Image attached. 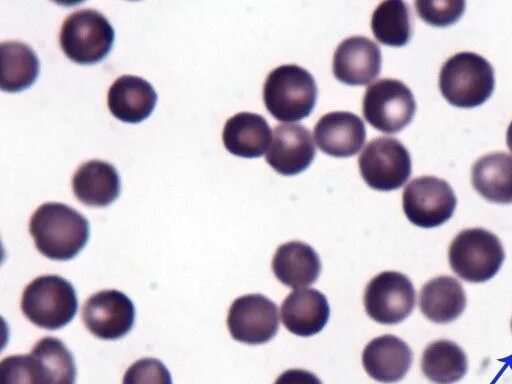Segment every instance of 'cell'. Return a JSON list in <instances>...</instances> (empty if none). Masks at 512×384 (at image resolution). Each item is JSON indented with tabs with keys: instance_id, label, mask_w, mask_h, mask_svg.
<instances>
[{
	"instance_id": "484cf974",
	"label": "cell",
	"mask_w": 512,
	"mask_h": 384,
	"mask_svg": "<svg viewBox=\"0 0 512 384\" xmlns=\"http://www.w3.org/2000/svg\"><path fill=\"white\" fill-rule=\"evenodd\" d=\"M30 354L37 363L42 384H75V360L60 339L44 337L35 344Z\"/></svg>"
},
{
	"instance_id": "9c48e42d",
	"label": "cell",
	"mask_w": 512,
	"mask_h": 384,
	"mask_svg": "<svg viewBox=\"0 0 512 384\" xmlns=\"http://www.w3.org/2000/svg\"><path fill=\"white\" fill-rule=\"evenodd\" d=\"M403 211L408 220L422 228L437 227L453 215L457 199L449 183L434 176L410 181L402 195Z\"/></svg>"
},
{
	"instance_id": "5b68a950",
	"label": "cell",
	"mask_w": 512,
	"mask_h": 384,
	"mask_svg": "<svg viewBox=\"0 0 512 384\" xmlns=\"http://www.w3.org/2000/svg\"><path fill=\"white\" fill-rule=\"evenodd\" d=\"M452 271L461 279L480 283L493 278L505 258L499 238L483 228L462 230L448 252Z\"/></svg>"
},
{
	"instance_id": "7c38bea8",
	"label": "cell",
	"mask_w": 512,
	"mask_h": 384,
	"mask_svg": "<svg viewBox=\"0 0 512 384\" xmlns=\"http://www.w3.org/2000/svg\"><path fill=\"white\" fill-rule=\"evenodd\" d=\"M82 320L87 330L103 340H116L133 327L135 307L131 299L115 289L91 295L82 308Z\"/></svg>"
},
{
	"instance_id": "7a4b0ae2",
	"label": "cell",
	"mask_w": 512,
	"mask_h": 384,
	"mask_svg": "<svg viewBox=\"0 0 512 384\" xmlns=\"http://www.w3.org/2000/svg\"><path fill=\"white\" fill-rule=\"evenodd\" d=\"M317 93L311 73L295 64L276 67L263 85L266 109L282 122H295L307 117L315 106Z\"/></svg>"
},
{
	"instance_id": "ba28073f",
	"label": "cell",
	"mask_w": 512,
	"mask_h": 384,
	"mask_svg": "<svg viewBox=\"0 0 512 384\" xmlns=\"http://www.w3.org/2000/svg\"><path fill=\"white\" fill-rule=\"evenodd\" d=\"M358 165L366 184L378 191L402 187L411 174V158L396 138L381 136L371 140L361 152Z\"/></svg>"
},
{
	"instance_id": "d6986e66",
	"label": "cell",
	"mask_w": 512,
	"mask_h": 384,
	"mask_svg": "<svg viewBox=\"0 0 512 384\" xmlns=\"http://www.w3.org/2000/svg\"><path fill=\"white\" fill-rule=\"evenodd\" d=\"M75 197L87 206L104 207L120 194V177L116 168L103 160L92 159L81 164L72 178Z\"/></svg>"
},
{
	"instance_id": "f546056e",
	"label": "cell",
	"mask_w": 512,
	"mask_h": 384,
	"mask_svg": "<svg viewBox=\"0 0 512 384\" xmlns=\"http://www.w3.org/2000/svg\"><path fill=\"white\" fill-rule=\"evenodd\" d=\"M122 384H173L167 367L156 358H142L125 372Z\"/></svg>"
},
{
	"instance_id": "603a6c76",
	"label": "cell",
	"mask_w": 512,
	"mask_h": 384,
	"mask_svg": "<svg viewBox=\"0 0 512 384\" xmlns=\"http://www.w3.org/2000/svg\"><path fill=\"white\" fill-rule=\"evenodd\" d=\"M474 189L486 200L512 203V156L496 152L482 156L472 167Z\"/></svg>"
},
{
	"instance_id": "e0dca14e",
	"label": "cell",
	"mask_w": 512,
	"mask_h": 384,
	"mask_svg": "<svg viewBox=\"0 0 512 384\" xmlns=\"http://www.w3.org/2000/svg\"><path fill=\"white\" fill-rule=\"evenodd\" d=\"M281 321L291 333L308 337L326 325L330 308L324 294L312 288L295 290L281 305Z\"/></svg>"
},
{
	"instance_id": "cb8c5ba5",
	"label": "cell",
	"mask_w": 512,
	"mask_h": 384,
	"mask_svg": "<svg viewBox=\"0 0 512 384\" xmlns=\"http://www.w3.org/2000/svg\"><path fill=\"white\" fill-rule=\"evenodd\" d=\"M467 356L453 341L440 339L431 342L423 351L421 370L436 384H453L467 373Z\"/></svg>"
},
{
	"instance_id": "52a82bcc",
	"label": "cell",
	"mask_w": 512,
	"mask_h": 384,
	"mask_svg": "<svg viewBox=\"0 0 512 384\" xmlns=\"http://www.w3.org/2000/svg\"><path fill=\"white\" fill-rule=\"evenodd\" d=\"M416 102L403 82L392 78L377 80L368 86L362 101L366 121L384 133H397L413 119Z\"/></svg>"
},
{
	"instance_id": "8fae6325",
	"label": "cell",
	"mask_w": 512,
	"mask_h": 384,
	"mask_svg": "<svg viewBox=\"0 0 512 384\" xmlns=\"http://www.w3.org/2000/svg\"><path fill=\"white\" fill-rule=\"evenodd\" d=\"M227 326L236 341L258 345L271 340L279 328L277 305L262 294H247L233 301Z\"/></svg>"
},
{
	"instance_id": "ac0fdd59",
	"label": "cell",
	"mask_w": 512,
	"mask_h": 384,
	"mask_svg": "<svg viewBox=\"0 0 512 384\" xmlns=\"http://www.w3.org/2000/svg\"><path fill=\"white\" fill-rule=\"evenodd\" d=\"M157 93L144 78L122 75L109 87L107 104L110 112L119 120L137 123L146 119L154 110Z\"/></svg>"
},
{
	"instance_id": "f1b7e54d",
	"label": "cell",
	"mask_w": 512,
	"mask_h": 384,
	"mask_svg": "<svg viewBox=\"0 0 512 384\" xmlns=\"http://www.w3.org/2000/svg\"><path fill=\"white\" fill-rule=\"evenodd\" d=\"M419 17L430 25L444 27L458 21L465 10V1H415Z\"/></svg>"
},
{
	"instance_id": "4fadbf2b",
	"label": "cell",
	"mask_w": 512,
	"mask_h": 384,
	"mask_svg": "<svg viewBox=\"0 0 512 384\" xmlns=\"http://www.w3.org/2000/svg\"><path fill=\"white\" fill-rule=\"evenodd\" d=\"M381 50L365 36L344 39L333 56V74L347 85H366L373 81L381 70Z\"/></svg>"
},
{
	"instance_id": "30bf717a",
	"label": "cell",
	"mask_w": 512,
	"mask_h": 384,
	"mask_svg": "<svg viewBox=\"0 0 512 384\" xmlns=\"http://www.w3.org/2000/svg\"><path fill=\"white\" fill-rule=\"evenodd\" d=\"M370 318L381 324H397L406 319L416 303L410 279L396 271H384L370 280L363 297Z\"/></svg>"
},
{
	"instance_id": "7402d4cb",
	"label": "cell",
	"mask_w": 512,
	"mask_h": 384,
	"mask_svg": "<svg viewBox=\"0 0 512 384\" xmlns=\"http://www.w3.org/2000/svg\"><path fill=\"white\" fill-rule=\"evenodd\" d=\"M466 306V294L461 283L452 276H438L423 285L419 307L423 315L438 324L458 318Z\"/></svg>"
},
{
	"instance_id": "ffe728a7",
	"label": "cell",
	"mask_w": 512,
	"mask_h": 384,
	"mask_svg": "<svg viewBox=\"0 0 512 384\" xmlns=\"http://www.w3.org/2000/svg\"><path fill=\"white\" fill-rule=\"evenodd\" d=\"M222 141L228 152L233 155L257 158L270 147L272 134L263 116L252 112H240L226 121Z\"/></svg>"
},
{
	"instance_id": "d4e9b609",
	"label": "cell",
	"mask_w": 512,
	"mask_h": 384,
	"mask_svg": "<svg viewBox=\"0 0 512 384\" xmlns=\"http://www.w3.org/2000/svg\"><path fill=\"white\" fill-rule=\"evenodd\" d=\"M1 81L3 91L17 92L29 87L39 74V60L35 51L21 41H3L0 44Z\"/></svg>"
},
{
	"instance_id": "9a60e30c",
	"label": "cell",
	"mask_w": 512,
	"mask_h": 384,
	"mask_svg": "<svg viewBox=\"0 0 512 384\" xmlns=\"http://www.w3.org/2000/svg\"><path fill=\"white\" fill-rule=\"evenodd\" d=\"M313 136L316 145L325 154L350 157L364 145L366 129L359 116L347 111H334L318 120Z\"/></svg>"
},
{
	"instance_id": "4dcf8cb0",
	"label": "cell",
	"mask_w": 512,
	"mask_h": 384,
	"mask_svg": "<svg viewBox=\"0 0 512 384\" xmlns=\"http://www.w3.org/2000/svg\"><path fill=\"white\" fill-rule=\"evenodd\" d=\"M274 384H322L313 373L303 369H289L283 372Z\"/></svg>"
},
{
	"instance_id": "5bb4252c",
	"label": "cell",
	"mask_w": 512,
	"mask_h": 384,
	"mask_svg": "<svg viewBox=\"0 0 512 384\" xmlns=\"http://www.w3.org/2000/svg\"><path fill=\"white\" fill-rule=\"evenodd\" d=\"M315 156L308 129L300 124H280L274 129L266 162L279 174L291 176L304 171Z\"/></svg>"
},
{
	"instance_id": "2e32d148",
	"label": "cell",
	"mask_w": 512,
	"mask_h": 384,
	"mask_svg": "<svg viewBox=\"0 0 512 384\" xmlns=\"http://www.w3.org/2000/svg\"><path fill=\"white\" fill-rule=\"evenodd\" d=\"M413 354L400 338L386 334L371 340L363 350L362 364L367 374L382 383L403 379L411 367Z\"/></svg>"
},
{
	"instance_id": "1f68e13d",
	"label": "cell",
	"mask_w": 512,
	"mask_h": 384,
	"mask_svg": "<svg viewBox=\"0 0 512 384\" xmlns=\"http://www.w3.org/2000/svg\"><path fill=\"white\" fill-rule=\"evenodd\" d=\"M506 143H507V146H508L509 150L512 153V121L509 124L508 129H507Z\"/></svg>"
},
{
	"instance_id": "83f0119b",
	"label": "cell",
	"mask_w": 512,
	"mask_h": 384,
	"mask_svg": "<svg viewBox=\"0 0 512 384\" xmlns=\"http://www.w3.org/2000/svg\"><path fill=\"white\" fill-rule=\"evenodd\" d=\"M0 384H42L33 356L11 355L0 363Z\"/></svg>"
},
{
	"instance_id": "4316f807",
	"label": "cell",
	"mask_w": 512,
	"mask_h": 384,
	"mask_svg": "<svg viewBox=\"0 0 512 384\" xmlns=\"http://www.w3.org/2000/svg\"><path fill=\"white\" fill-rule=\"evenodd\" d=\"M371 29L375 38L384 45H406L412 35L409 6L400 0L381 2L372 14Z\"/></svg>"
},
{
	"instance_id": "8992f818",
	"label": "cell",
	"mask_w": 512,
	"mask_h": 384,
	"mask_svg": "<svg viewBox=\"0 0 512 384\" xmlns=\"http://www.w3.org/2000/svg\"><path fill=\"white\" fill-rule=\"evenodd\" d=\"M114 37L111 23L101 12L83 8L72 12L63 21L59 43L72 61L92 64L109 53Z\"/></svg>"
},
{
	"instance_id": "44dd1931",
	"label": "cell",
	"mask_w": 512,
	"mask_h": 384,
	"mask_svg": "<svg viewBox=\"0 0 512 384\" xmlns=\"http://www.w3.org/2000/svg\"><path fill=\"white\" fill-rule=\"evenodd\" d=\"M272 270L284 285L300 288L315 283L321 271V262L310 245L290 241L277 248L272 259Z\"/></svg>"
},
{
	"instance_id": "277c9868",
	"label": "cell",
	"mask_w": 512,
	"mask_h": 384,
	"mask_svg": "<svg viewBox=\"0 0 512 384\" xmlns=\"http://www.w3.org/2000/svg\"><path fill=\"white\" fill-rule=\"evenodd\" d=\"M20 307L34 325L56 330L66 326L75 317L78 300L69 281L58 275H43L25 287Z\"/></svg>"
},
{
	"instance_id": "3957f363",
	"label": "cell",
	"mask_w": 512,
	"mask_h": 384,
	"mask_svg": "<svg viewBox=\"0 0 512 384\" xmlns=\"http://www.w3.org/2000/svg\"><path fill=\"white\" fill-rule=\"evenodd\" d=\"M494 85L493 67L474 52H460L451 56L439 74V88L443 97L460 108L483 104L491 96Z\"/></svg>"
},
{
	"instance_id": "d6a6232c",
	"label": "cell",
	"mask_w": 512,
	"mask_h": 384,
	"mask_svg": "<svg viewBox=\"0 0 512 384\" xmlns=\"http://www.w3.org/2000/svg\"><path fill=\"white\" fill-rule=\"evenodd\" d=\"M511 328H512V320H511Z\"/></svg>"
},
{
	"instance_id": "6da1fadb",
	"label": "cell",
	"mask_w": 512,
	"mask_h": 384,
	"mask_svg": "<svg viewBox=\"0 0 512 384\" xmlns=\"http://www.w3.org/2000/svg\"><path fill=\"white\" fill-rule=\"evenodd\" d=\"M90 227L83 214L59 202L40 205L29 221L37 250L51 260L74 258L86 245Z\"/></svg>"
}]
</instances>
